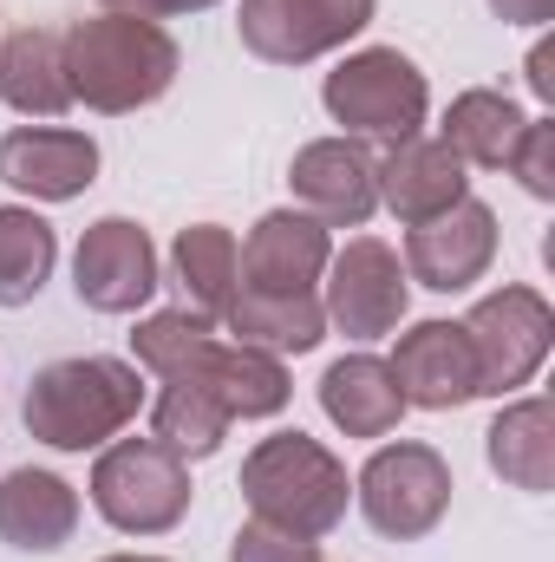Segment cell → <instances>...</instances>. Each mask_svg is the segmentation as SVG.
Returning a JSON list of instances; mask_svg holds the SVG:
<instances>
[{
  "label": "cell",
  "instance_id": "1",
  "mask_svg": "<svg viewBox=\"0 0 555 562\" xmlns=\"http://www.w3.org/2000/svg\"><path fill=\"white\" fill-rule=\"evenodd\" d=\"M144 413V373L112 353H72L46 360L26 380L20 425L46 451H105L125 425Z\"/></svg>",
  "mask_w": 555,
  "mask_h": 562
},
{
  "label": "cell",
  "instance_id": "2",
  "mask_svg": "<svg viewBox=\"0 0 555 562\" xmlns=\"http://www.w3.org/2000/svg\"><path fill=\"white\" fill-rule=\"evenodd\" d=\"M183 72L177 40L157 20H132V13H92L66 26V86L72 105L86 99L105 119H125L157 105Z\"/></svg>",
  "mask_w": 555,
  "mask_h": 562
},
{
  "label": "cell",
  "instance_id": "3",
  "mask_svg": "<svg viewBox=\"0 0 555 562\" xmlns=\"http://www.w3.org/2000/svg\"><path fill=\"white\" fill-rule=\"evenodd\" d=\"M242 497H249V524H269L287 537L320 543L340 517H347V464L307 438V431H275L242 458Z\"/></svg>",
  "mask_w": 555,
  "mask_h": 562
},
{
  "label": "cell",
  "instance_id": "4",
  "mask_svg": "<svg viewBox=\"0 0 555 562\" xmlns=\"http://www.w3.org/2000/svg\"><path fill=\"white\" fill-rule=\"evenodd\" d=\"M320 105L353 138L399 144V138H418V125L431 112V86H424V72H418L399 46H360V53H347L327 72Z\"/></svg>",
  "mask_w": 555,
  "mask_h": 562
},
{
  "label": "cell",
  "instance_id": "5",
  "mask_svg": "<svg viewBox=\"0 0 555 562\" xmlns=\"http://www.w3.org/2000/svg\"><path fill=\"white\" fill-rule=\"evenodd\" d=\"M190 464L157 438H118L92 464V510L118 537H163L190 517Z\"/></svg>",
  "mask_w": 555,
  "mask_h": 562
},
{
  "label": "cell",
  "instance_id": "6",
  "mask_svg": "<svg viewBox=\"0 0 555 562\" xmlns=\"http://www.w3.org/2000/svg\"><path fill=\"white\" fill-rule=\"evenodd\" d=\"M451 464L418 445V438H399V445H380L360 477H353V497H360V517L386 537V543H418L444 524L451 510Z\"/></svg>",
  "mask_w": 555,
  "mask_h": 562
},
{
  "label": "cell",
  "instance_id": "7",
  "mask_svg": "<svg viewBox=\"0 0 555 562\" xmlns=\"http://www.w3.org/2000/svg\"><path fill=\"white\" fill-rule=\"evenodd\" d=\"M464 340H471V360H477V393H517L543 373L550 360V340H555V307L510 281L497 294H484L471 314H464Z\"/></svg>",
  "mask_w": 555,
  "mask_h": 562
},
{
  "label": "cell",
  "instance_id": "8",
  "mask_svg": "<svg viewBox=\"0 0 555 562\" xmlns=\"http://www.w3.org/2000/svg\"><path fill=\"white\" fill-rule=\"evenodd\" d=\"M380 0H242L236 33L269 66H314L373 26Z\"/></svg>",
  "mask_w": 555,
  "mask_h": 562
},
{
  "label": "cell",
  "instance_id": "9",
  "mask_svg": "<svg viewBox=\"0 0 555 562\" xmlns=\"http://www.w3.org/2000/svg\"><path fill=\"white\" fill-rule=\"evenodd\" d=\"M320 307H327V327H340L347 340L399 334V321L412 307V276L380 236H353L340 256H327V301Z\"/></svg>",
  "mask_w": 555,
  "mask_h": 562
},
{
  "label": "cell",
  "instance_id": "10",
  "mask_svg": "<svg viewBox=\"0 0 555 562\" xmlns=\"http://www.w3.org/2000/svg\"><path fill=\"white\" fill-rule=\"evenodd\" d=\"M157 281V243L132 216H99L72 249V288L92 314H138Z\"/></svg>",
  "mask_w": 555,
  "mask_h": 562
},
{
  "label": "cell",
  "instance_id": "11",
  "mask_svg": "<svg viewBox=\"0 0 555 562\" xmlns=\"http://www.w3.org/2000/svg\"><path fill=\"white\" fill-rule=\"evenodd\" d=\"M490 262H497V210L477 203V196L412 223V236H406V276L418 288H431V294L477 288L490 276Z\"/></svg>",
  "mask_w": 555,
  "mask_h": 562
},
{
  "label": "cell",
  "instance_id": "12",
  "mask_svg": "<svg viewBox=\"0 0 555 562\" xmlns=\"http://www.w3.org/2000/svg\"><path fill=\"white\" fill-rule=\"evenodd\" d=\"M287 190L320 229H360L380 210V164L360 138H314L294 150Z\"/></svg>",
  "mask_w": 555,
  "mask_h": 562
},
{
  "label": "cell",
  "instance_id": "13",
  "mask_svg": "<svg viewBox=\"0 0 555 562\" xmlns=\"http://www.w3.org/2000/svg\"><path fill=\"white\" fill-rule=\"evenodd\" d=\"M0 183L33 203H72L99 183V138L72 125H13L0 138Z\"/></svg>",
  "mask_w": 555,
  "mask_h": 562
},
{
  "label": "cell",
  "instance_id": "14",
  "mask_svg": "<svg viewBox=\"0 0 555 562\" xmlns=\"http://www.w3.org/2000/svg\"><path fill=\"white\" fill-rule=\"evenodd\" d=\"M393 380H399V400L418 413H457L477 393V360H471V340H464V321H412L393 347Z\"/></svg>",
  "mask_w": 555,
  "mask_h": 562
},
{
  "label": "cell",
  "instance_id": "15",
  "mask_svg": "<svg viewBox=\"0 0 555 562\" xmlns=\"http://www.w3.org/2000/svg\"><path fill=\"white\" fill-rule=\"evenodd\" d=\"M177 380H183V386H203L229 419H275L281 406L294 400L287 367H281L275 353L242 347V340H216V334L190 353V367H183ZM157 386H170V380H157Z\"/></svg>",
  "mask_w": 555,
  "mask_h": 562
},
{
  "label": "cell",
  "instance_id": "16",
  "mask_svg": "<svg viewBox=\"0 0 555 562\" xmlns=\"http://www.w3.org/2000/svg\"><path fill=\"white\" fill-rule=\"evenodd\" d=\"M327 229L307 210H269L249 243H242V288L256 294H314V281L327 276Z\"/></svg>",
  "mask_w": 555,
  "mask_h": 562
},
{
  "label": "cell",
  "instance_id": "17",
  "mask_svg": "<svg viewBox=\"0 0 555 562\" xmlns=\"http://www.w3.org/2000/svg\"><path fill=\"white\" fill-rule=\"evenodd\" d=\"M471 196V177H464V157L451 150L444 138H399L386 144V157H380V203L412 229L424 216H438V210H451V203H464Z\"/></svg>",
  "mask_w": 555,
  "mask_h": 562
},
{
  "label": "cell",
  "instance_id": "18",
  "mask_svg": "<svg viewBox=\"0 0 555 562\" xmlns=\"http://www.w3.org/2000/svg\"><path fill=\"white\" fill-rule=\"evenodd\" d=\"M72 530H79V491L59 471L20 464L0 477V543L26 557H53L72 543Z\"/></svg>",
  "mask_w": 555,
  "mask_h": 562
},
{
  "label": "cell",
  "instance_id": "19",
  "mask_svg": "<svg viewBox=\"0 0 555 562\" xmlns=\"http://www.w3.org/2000/svg\"><path fill=\"white\" fill-rule=\"evenodd\" d=\"M0 99L20 119H59L72 105L66 86V33L59 26H20L0 40Z\"/></svg>",
  "mask_w": 555,
  "mask_h": 562
},
{
  "label": "cell",
  "instance_id": "20",
  "mask_svg": "<svg viewBox=\"0 0 555 562\" xmlns=\"http://www.w3.org/2000/svg\"><path fill=\"white\" fill-rule=\"evenodd\" d=\"M320 413L347 438H386L406 419V400H399V380L380 353H347L320 373Z\"/></svg>",
  "mask_w": 555,
  "mask_h": 562
},
{
  "label": "cell",
  "instance_id": "21",
  "mask_svg": "<svg viewBox=\"0 0 555 562\" xmlns=\"http://www.w3.org/2000/svg\"><path fill=\"white\" fill-rule=\"evenodd\" d=\"M484 451H490V471L530 497H550L555 491V406L543 393L503 406L490 431H484Z\"/></svg>",
  "mask_w": 555,
  "mask_h": 562
},
{
  "label": "cell",
  "instance_id": "22",
  "mask_svg": "<svg viewBox=\"0 0 555 562\" xmlns=\"http://www.w3.org/2000/svg\"><path fill=\"white\" fill-rule=\"evenodd\" d=\"M229 334L242 347H262V353H314L327 340V307L320 294H256V288H236V301L223 307Z\"/></svg>",
  "mask_w": 555,
  "mask_h": 562
},
{
  "label": "cell",
  "instance_id": "23",
  "mask_svg": "<svg viewBox=\"0 0 555 562\" xmlns=\"http://www.w3.org/2000/svg\"><path fill=\"white\" fill-rule=\"evenodd\" d=\"M170 276L183 288V307H190V314L223 321V307H229L236 288H242V249H236V236H229L223 223H190V229H177V243H170Z\"/></svg>",
  "mask_w": 555,
  "mask_h": 562
},
{
  "label": "cell",
  "instance_id": "24",
  "mask_svg": "<svg viewBox=\"0 0 555 562\" xmlns=\"http://www.w3.org/2000/svg\"><path fill=\"white\" fill-rule=\"evenodd\" d=\"M523 105L510 99V92H490V86H471V92H457L451 99V112H444V125H438V138L451 144L457 157H464V170L477 164V170H503L510 164V150L523 138Z\"/></svg>",
  "mask_w": 555,
  "mask_h": 562
},
{
  "label": "cell",
  "instance_id": "25",
  "mask_svg": "<svg viewBox=\"0 0 555 562\" xmlns=\"http://www.w3.org/2000/svg\"><path fill=\"white\" fill-rule=\"evenodd\" d=\"M53 262H59V236L46 216L7 203L0 210V307H26L39 301V288L53 281Z\"/></svg>",
  "mask_w": 555,
  "mask_h": 562
},
{
  "label": "cell",
  "instance_id": "26",
  "mask_svg": "<svg viewBox=\"0 0 555 562\" xmlns=\"http://www.w3.org/2000/svg\"><path fill=\"white\" fill-rule=\"evenodd\" d=\"M229 425L236 419H229L203 386H183V380L157 386V400H150V438H157L163 451H177L183 464H190V458H216L223 438H229Z\"/></svg>",
  "mask_w": 555,
  "mask_h": 562
},
{
  "label": "cell",
  "instance_id": "27",
  "mask_svg": "<svg viewBox=\"0 0 555 562\" xmlns=\"http://www.w3.org/2000/svg\"><path fill=\"white\" fill-rule=\"evenodd\" d=\"M209 334H216V321H203V314H190V307H163V314L138 321L132 353H138V367L150 380H177V373L190 367V353H196Z\"/></svg>",
  "mask_w": 555,
  "mask_h": 562
},
{
  "label": "cell",
  "instance_id": "28",
  "mask_svg": "<svg viewBox=\"0 0 555 562\" xmlns=\"http://www.w3.org/2000/svg\"><path fill=\"white\" fill-rule=\"evenodd\" d=\"M503 170H517V177H523V190L550 203V196H555V125H550V119H530V125H523V138H517V150H510V164H503Z\"/></svg>",
  "mask_w": 555,
  "mask_h": 562
},
{
  "label": "cell",
  "instance_id": "29",
  "mask_svg": "<svg viewBox=\"0 0 555 562\" xmlns=\"http://www.w3.org/2000/svg\"><path fill=\"white\" fill-rule=\"evenodd\" d=\"M229 562H320V543L269 530V524H242L236 543H229Z\"/></svg>",
  "mask_w": 555,
  "mask_h": 562
},
{
  "label": "cell",
  "instance_id": "30",
  "mask_svg": "<svg viewBox=\"0 0 555 562\" xmlns=\"http://www.w3.org/2000/svg\"><path fill=\"white\" fill-rule=\"evenodd\" d=\"M105 13H132V20H183V13H203L216 0H99Z\"/></svg>",
  "mask_w": 555,
  "mask_h": 562
},
{
  "label": "cell",
  "instance_id": "31",
  "mask_svg": "<svg viewBox=\"0 0 555 562\" xmlns=\"http://www.w3.org/2000/svg\"><path fill=\"white\" fill-rule=\"evenodd\" d=\"M490 13H497L503 26H550L555 0H490Z\"/></svg>",
  "mask_w": 555,
  "mask_h": 562
},
{
  "label": "cell",
  "instance_id": "32",
  "mask_svg": "<svg viewBox=\"0 0 555 562\" xmlns=\"http://www.w3.org/2000/svg\"><path fill=\"white\" fill-rule=\"evenodd\" d=\"M550 66H555V53H550V46H536V53H530V86H536V99H543V105L555 99V72H550Z\"/></svg>",
  "mask_w": 555,
  "mask_h": 562
},
{
  "label": "cell",
  "instance_id": "33",
  "mask_svg": "<svg viewBox=\"0 0 555 562\" xmlns=\"http://www.w3.org/2000/svg\"><path fill=\"white\" fill-rule=\"evenodd\" d=\"M105 562H163V557H105Z\"/></svg>",
  "mask_w": 555,
  "mask_h": 562
}]
</instances>
